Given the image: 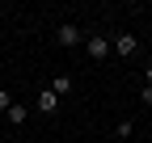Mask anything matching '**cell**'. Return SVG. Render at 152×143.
Wrapping results in <instances>:
<instances>
[{"label":"cell","mask_w":152,"mask_h":143,"mask_svg":"<svg viewBox=\"0 0 152 143\" xmlns=\"http://www.w3.org/2000/svg\"><path fill=\"white\" fill-rule=\"evenodd\" d=\"M85 38H89V34L80 25H72V21H64L59 30H55V42H59V46H85Z\"/></svg>","instance_id":"1"},{"label":"cell","mask_w":152,"mask_h":143,"mask_svg":"<svg viewBox=\"0 0 152 143\" xmlns=\"http://www.w3.org/2000/svg\"><path fill=\"white\" fill-rule=\"evenodd\" d=\"M110 38H102V34H89V38H85V55L93 59V63H102V59H110Z\"/></svg>","instance_id":"2"},{"label":"cell","mask_w":152,"mask_h":143,"mask_svg":"<svg viewBox=\"0 0 152 143\" xmlns=\"http://www.w3.org/2000/svg\"><path fill=\"white\" fill-rule=\"evenodd\" d=\"M110 46H114V55H123V59H131V55H135V51H140V42H135V34H118V38H114Z\"/></svg>","instance_id":"3"},{"label":"cell","mask_w":152,"mask_h":143,"mask_svg":"<svg viewBox=\"0 0 152 143\" xmlns=\"http://www.w3.org/2000/svg\"><path fill=\"white\" fill-rule=\"evenodd\" d=\"M38 110H42V114H55V110H59V97H55L51 88H38Z\"/></svg>","instance_id":"4"},{"label":"cell","mask_w":152,"mask_h":143,"mask_svg":"<svg viewBox=\"0 0 152 143\" xmlns=\"http://www.w3.org/2000/svg\"><path fill=\"white\" fill-rule=\"evenodd\" d=\"M47 88H51L55 97H68V93H72V76H55V80H51Z\"/></svg>","instance_id":"5"},{"label":"cell","mask_w":152,"mask_h":143,"mask_svg":"<svg viewBox=\"0 0 152 143\" xmlns=\"http://www.w3.org/2000/svg\"><path fill=\"white\" fill-rule=\"evenodd\" d=\"M26 118H30V110H26V105H17V101H13V105H9V122H13V126H21Z\"/></svg>","instance_id":"6"},{"label":"cell","mask_w":152,"mask_h":143,"mask_svg":"<svg viewBox=\"0 0 152 143\" xmlns=\"http://www.w3.org/2000/svg\"><path fill=\"white\" fill-rule=\"evenodd\" d=\"M131 131H135V122L123 118V122H118V143H127V139H131Z\"/></svg>","instance_id":"7"},{"label":"cell","mask_w":152,"mask_h":143,"mask_svg":"<svg viewBox=\"0 0 152 143\" xmlns=\"http://www.w3.org/2000/svg\"><path fill=\"white\" fill-rule=\"evenodd\" d=\"M13 105V97H9V88H0V110H9Z\"/></svg>","instance_id":"8"},{"label":"cell","mask_w":152,"mask_h":143,"mask_svg":"<svg viewBox=\"0 0 152 143\" xmlns=\"http://www.w3.org/2000/svg\"><path fill=\"white\" fill-rule=\"evenodd\" d=\"M140 101L148 105V110H152V88H148V84H144V93H140Z\"/></svg>","instance_id":"9"},{"label":"cell","mask_w":152,"mask_h":143,"mask_svg":"<svg viewBox=\"0 0 152 143\" xmlns=\"http://www.w3.org/2000/svg\"><path fill=\"white\" fill-rule=\"evenodd\" d=\"M144 84H148V88H152V63H148V67H144Z\"/></svg>","instance_id":"10"}]
</instances>
